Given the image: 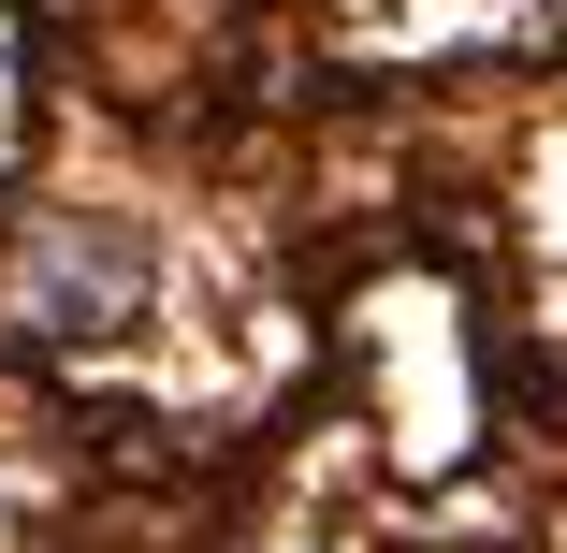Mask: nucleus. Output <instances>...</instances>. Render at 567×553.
<instances>
[{
  "mask_svg": "<svg viewBox=\"0 0 567 553\" xmlns=\"http://www.w3.org/2000/svg\"><path fill=\"white\" fill-rule=\"evenodd\" d=\"M16 306H30V336H73V350L132 336L146 320V234L102 204H44L16 234Z\"/></svg>",
  "mask_w": 567,
  "mask_h": 553,
  "instance_id": "obj_1",
  "label": "nucleus"
}]
</instances>
